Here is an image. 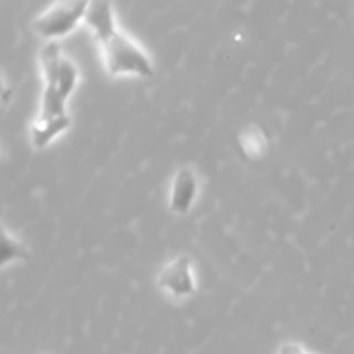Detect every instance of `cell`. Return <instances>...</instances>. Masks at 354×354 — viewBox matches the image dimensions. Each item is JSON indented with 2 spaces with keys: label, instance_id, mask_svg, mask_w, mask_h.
I'll use <instances>...</instances> for the list:
<instances>
[{
  "label": "cell",
  "instance_id": "obj_1",
  "mask_svg": "<svg viewBox=\"0 0 354 354\" xmlns=\"http://www.w3.org/2000/svg\"><path fill=\"white\" fill-rule=\"evenodd\" d=\"M45 90L41 93V116L68 114L66 104L78 85L80 73L75 62L62 55L57 41H48L40 50Z\"/></svg>",
  "mask_w": 354,
  "mask_h": 354
},
{
  "label": "cell",
  "instance_id": "obj_5",
  "mask_svg": "<svg viewBox=\"0 0 354 354\" xmlns=\"http://www.w3.org/2000/svg\"><path fill=\"white\" fill-rule=\"evenodd\" d=\"M199 192V180L196 171L182 168L175 173L169 189V209L175 214H187L192 209Z\"/></svg>",
  "mask_w": 354,
  "mask_h": 354
},
{
  "label": "cell",
  "instance_id": "obj_6",
  "mask_svg": "<svg viewBox=\"0 0 354 354\" xmlns=\"http://www.w3.org/2000/svg\"><path fill=\"white\" fill-rule=\"evenodd\" d=\"M85 23L93 31L99 41L107 40L111 35L118 31L116 21H114L113 6L109 0H90L88 10H86Z\"/></svg>",
  "mask_w": 354,
  "mask_h": 354
},
{
  "label": "cell",
  "instance_id": "obj_2",
  "mask_svg": "<svg viewBox=\"0 0 354 354\" xmlns=\"http://www.w3.org/2000/svg\"><path fill=\"white\" fill-rule=\"evenodd\" d=\"M100 45H102L107 73L111 76L131 75L151 78L154 75V66L149 55L120 30L111 35L107 40L100 41Z\"/></svg>",
  "mask_w": 354,
  "mask_h": 354
},
{
  "label": "cell",
  "instance_id": "obj_7",
  "mask_svg": "<svg viewBox=\"0 0 354 354\" xmlns=\"http://www.w3.org/2000/svg\"><path fill=\"white\" fill-rule=\"evenodd\" d=\"M71 124V118L68 114L62 116H38L30 128L31 142L37 149H44L50 144L54 138L64 133Z\"/></svg>",
  "mask_w": 354,
  "mask_h": 354
},
{
  "label": "cell",
  "instance_id": "obj_4",
  "mask_svg": "<svg viewBox=\"0 0 354 354\" xmlns=\"http://www.w3.org/2000/svg\"><path fill=\"white\" fill-rule=\"evenodd\" d=\"M158 286L162 292L175 299H183L196 294V277L189 256H176L166 263L158 275Z\"/></svg>",
  "mask_w": 354,
  "mask_h": 354
},
{
  "label": "cell",
  "instance_id": "obj_3",
  "mask_svg": "<svg viewBox=\"0 0 354 354\" xmlns=\"http://www.w3.org/2000/svg\"><path fill=\"white\" fill-rule=\"evenodd\" d=\"M88 6L90 0H57L35 19V31L50 41L66 37L85 19Z\"/></svg>",
  "mask_w": 354,
  "mask_h": 354
},
{
  "label": "cell",
  "instance_id": "obj_8",
  "mask_svg": "<svg viewBox=\"0 0 354 354\" xmlns=\"http://www.w3.org/2000/svg\"><path fill=\"white\" fill-rule=\"evenodd\" d=\"M239 142H241V147L245 152V156L252 159L261 158L268 151V140H266L265 131L256 124H249L248 128H244V131L239 137Z\"/></svg>",
  "mask_w": 354,
  "mask_h": 354
},
{
  "label": "cell",
  "instance_id": "obj_9",
  "mask_svg": "<svg viewBox=\"0 0 354 354\" xmlns=\"http://www.w3.org/2000/svg\"><path fill=\"white\" fill-rule=\"evenodd\" d=\"M28 258V251L19 241L10 237L7 232L2 235V266H7L12 261H23Z\"/></svg>",
  "mask_w": 354,
  "mask_h": 354
},
{
  "label": "cell",
  "instance_id": "obj_10",
  "mask_svg": "<svg viewBox=\"0 0 354 354\" xmlns=\"http://www.w3.org/2000/svg\"><path fill=\"white\" fill-rule=\"evenodd\" d=\"M279 354H310L303 346L296 344V342H286V344L280 346Z\"/></svg>",
  "mask_w": 354,
  "mask_h": 354
}]
</instances>
